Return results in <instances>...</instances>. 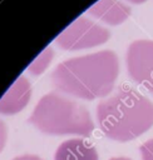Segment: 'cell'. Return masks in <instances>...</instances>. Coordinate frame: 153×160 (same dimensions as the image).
<instances>
[{
	"label": "cell",
	"instance_id": "obj_1",
	"mask_svg": "<svg viewBox=\"0 0 153 160\" xmlns=\"http://www.w3.org/2000/svg\"><path fill=\"white\" fill-rule=\"evenodd\" d=\"M103 134L115 141H130L153 126V102L130 86H122L97 108Z\"/></svg>",
	"mask_w": 153,
	"mask_h": 160
},
{
	"label": "cell",
	"instance_id": "obj_2",
	"mask_svg": "<svg viewBox=\"0 0 153 160\" xmlns=\"http://www.w3.org/2000/svg\"><path fill=\"white\" fill-rule=\"evenodd\" d=\"M30 121L40 131L50 135L89 136L94 130V124L85 109L55 98L44 99L35 109Z\"/></svg>",
	"mask_w": 153,
	"mask_h": 160
},
{
	"label": "cell",
	"instance_id": "obj_3",
	"mask_svg": "<svg viewBox=\"0 0 153 160\" xmlns=\"http://www.w3.org/2000/svg\"><path fill=\"white\" fill-rule=\"evenodd\" d=\"M127 64L130 78L153 94V41H134L129 46Z\"/></svg>",
	"mask_w": 153,
	"mask_h": 160
},
{
	"label": "cell",
	"instance_id": "obj_4",
	"mask_svg": "<svg viewBox=\"0 0 153 160\" xmlns=\"http://www.w3.org/2000/svg\"><path fill=\"white\" fill-rule=\"evenodd\" d=\"M54 160H99V156L92 142L84 139H70L58 146Z\"/></svg>",
	"mask_w": 153,
	"mask_h": 160
},
{
	"label": "cell",
	"instance_id": "obj_5",
	"mask_svg": "<svg viewBox=\"0 0 153 160\" xmlns=\"http://www.w3.org/2000/svg\"><path fill=\"white\" fill-rule=\"evenodd\" d=\"M142 160H153V139L144 141L139 148Z\"/></svg>",
	"mask_w": 153,
	"mask_h": 160
},
{
	"label": "cell",
	"instance_id": "obj_6",
	"mask_svg": "<svg viewBox=\"0 0 153 160\" xmlns=\"http://www.w3.org/2000/svg\"><path fill=\"white\" fill-rule=\"evenodd\" d=\"M5 141H6V130H5L4 124L0 121V152H1V150L4 149Z\"/></svg>",
	"mask_w": 153,
	"mask_h": 160
},
{
	"label": "cell",
	"instance_id": "obj_7",
	"mask_svg": "<svg viewBox=\"0 0 153 160\" xmlns=\"http://www.w3.org/2000/svg\"><path fill=\"white\" fill-rule=\"evenodd\" d=\"M13 160H41V159L35 156V155H21V156L14 158Z\"/></svg>",
	"mask_w": 153,
	"mask_h": 160
},
{
	"label": "cell",
	"instance_id": "obj_8",
	"mask_svg": "<svg viewBox=\"0 0 153 160\" xmlns=\"http://www.w3.org/2000/svg\"><path fill=\"white\" fill-rule=\"evenodd\" d=\"M109 160H132V159L124 158V156H118V158H112V159H109Z\"/></svg>",
	"mask_w": 153,
	"mask_h": 160
}]
</instances>
